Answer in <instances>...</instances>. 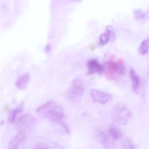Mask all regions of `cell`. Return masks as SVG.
<instances>
[{
    "label": "cell",
    "instance_id": "30bf717a",
    "mask_svg": "<svg viewBox=\"0 0 149 149\" xmlns=\"http://www.w3.org/2000/svg\"><path fill=\"white\" fill-rule=\"evenodd\" d=\"M130 76L132 83V88L133 92L137 94L139 92L140 82L139 78L134 70L131 68L130 72Z\"/></svg>",
    "mask_w": 149,
    "mask_h": 149
},
{
    "label": "cell",
    "instance_id": "2e32d148",
    "mask_svg": "<svg viewBox=\"0 0 149 149\" xmlns=\"http://www.w3.org/2000/svg\"><path fill=\"white\" fill-rule=\"evenodd\" d=\"M117 63L119 64L123 65L124 63V62L123 60L122 59H120L118 60Z\"/></svg>",
    "mask_w": 149,
    "mask_h": 149
},
{
    "label": "cell",
    "instance_id": "ba28073f",
    "mask_svg": "<svg viewBox=\"0 0 149 149\" xmlns=\"http://www.w3.org/2000/svg\"><path fill=\"white\" fill-rule=\"evenodd\" d=\"M36 121V119L29 114L23 115L18 120L20 125L28 129L33 127L35 125Z\"/></svg>",
    "mask_w": 149,
    "mask_h": 149
},
{
    "label": "cell",
    "instance_id": "52a82bcc",
    "mask_svg": "<svg viewBox=\"0 0 149 149\" xmlns=\"http://www.w3.org/2000/svg\"><path fill=\"white\" fill-rule=\"evenodd\" d=\"M115 38V34L112 27L108 26L105 32L100 36L99 45L102 46L106 44L108 42L114 40Z\"/></svg>",
    "mask_w": 149,
    "mask_h": 149
},
{
    "label": "cell",
    "instance_id": "d6986e66",
    "mask_svg": "<svg viewBox=\"0 0 149 149\" xmlns=\"http://www.w3.org/2000/svg\"><path fill=\"white\" fill-rule=\"evenodd\" d=\"M36 149H45L44 148H36Z\"/></svg>",
    "mask_w": 149,
    "mask_h": 149
},
{
    "label": "cell",
    "instance_id": "e0dca14e",
    "mask_svg": "<svg viewBox=\"0 0 149 149\" xmlns=\"http://www.w3.org/2000/svg\"><path fill=\"white\" fill-rule=\"evenodd\" d=\"M115 56L114 55L112 54L110 56V58L111 60H112L115 58Z\"/></svg>",
    "mask_w": 149,
    "mask_h": 149
},
{
    "label": "cell",
    "instance_id": "ac0fdd59",
    "mask_svg": "<svg viewBox=\"0 0 149 149\" xmlns=\"http://www.w3.org/2000/svg\"><path fill=\"white\" fill-rule=\"evenodd\" d=\"M91 48L92 50H94L95 48L94 46L93 45L91 46Z\"/></svg>",
    "mask_w": 149,
    "mask_h": 149
},
{
    "label": "cell",
    "instance_id": "8992f818",
    "mask_svg": "<svg viewBox=\"0 0 149 149\" xmlns=\"http://www.w3.org/2000/svg\"><path fill=\"white\" fill-rule=\"evenodd\" d=\"M87 65L88 68L87 74L88 76L95 73L100 75L103 71V67L99 63L97 59L89 60L88 61Z\"/></svg>",
    "mask_w": 149,
    "mask_h": 149
},
{
    "label": "cell",
    "instance_id": "7a4b0ae2",
    "mask_svg": "<svg viewBox=\"0 0 149 149\" xmlns=\"http://www.w3.org/2000/svg\"><path fill=\"white\" fill-rule=\"evenodd\" d=\"M103 67L106 77L109 81L115 80L124 75L125 72V68L123 65L112 61L106 62Z\"/></svg>",
    "mask_w": 149,
    "mask_h": 149
},
{
    "label": "cell",
    "instance_id": "9a60e30c",
    "mask_svg": "<svg viewBox=\"0 0 149 149\" xmlns=\"http://www.w3.org/2000/svg\"><path fill=\"white\" fill-rule=\"evenodd\" d=\"M108 133L110 135L112 136L114 139L119 138L120 135V132L114 129L110 130Z\"/></svg>",
    "mask_w": 149,
    "mask_h": 149
},
{
    "label": "cell",
    "instance_id": "ffe728a7",
    "mask_svg": "<svg viewBox=\"0 0 149 149\" xmlns=\"http://www.w3.org/2000/svg\"><path fill=\"white\" fill-rule=\"evenodd\" d=\"M2 123H1V124L2 125H3V124L4 123V122H3V121H2Z\"/></svg>",
    "mask_w": 149,
    "mask_h": 149
},
{
    "label": "cell",
    "instance_id": "277c9868",
    "mask_svg": "<svg viewBox=\"0 0 149 149\" xmlns=\"http://www.w3.org/2000/svg\"><path fill=\"white\" fill-rule=\"evenodd\" d=\"M112 115L115 121L120 123H124L131 116V112L124 104L118 103L114 106Z\"/></svg>",
    "mask_w": 149,
    "mask_h": 149
},
{
    "label": "cell",
    "instance_id": "9c48e42d",
    "mask_svg": "<svg viewBox=\"0 0 149 149\" xmlns=\"http://www.w3.org/2000/svg\"><path fill=\"white\" fill-rule=\"evenodd\" d=\"M30 79V76L28 73H25L21 76L17 80L16 87L20 90L25 89L28 86Z\"/></svg>",
    "mask_w": 149,
    "mask_h": 149
},
{
    "label": "cell",
    "instance_id": "6da1fadb",
    "mask_svg": "<svg viewBox=\"0 0 149 149\" xmlns=\"http://www.w3.org/2000/svg\"><path fill=\"white\" fill-rule=\"evenodd\" d=\"M37 112L50 121L59 124L62 122L64 111L63 108L56 102L50 101L38 107Z\"/></svg>",
    "mask_w": 149,
    "mask_h": 149
},
{
    "label": "cell",
    "instance_id": "4fadbf2b",
    "mask_svg": "<svg viewBox=\"0 0 149 149\" xmlns=\"http://www.w3.org/2000/svg\"><path fill=\"white\" fill-rule=\"evenodd\" d=\"M134 15L135 19L137 20L141 19L145 17V14L141 10L137 9L133 12Z\"/></svg>",
    "mask_w": 149,
    "mask_h": 149
},
{
    "label": "cell",
    "instance_id": "3957f363",
    "mask_svg": "<svg viewBox=\"0 0 149 149\" xmlns=\"http://www.w3.org/2000/svg\"><path fill=\"white\" fill-rule=\"evenodd\" d=\"M84 92L83 84L80 79H76L71 82L67 91V96L72 102H78L82 99Z\"/></svg>",
    "mask_w": 149,
    "mask_h": 149
},
{
    "label": "cell",
    "instance_id": "5bb4252c",
    "mask_svg": "<svg viewBox=\"0 0 149 149\" xmlns=\"http://www.w3.org/2000/svg\"><path fill=\"white\" fill-rule=\"evenodd\" d=\"M19 113L16 109L12 110L10 113L9 116L8 120L9 121L12 123L14 122L15 120L16 116Z\"/></svg>",
    "mask_w": 149,
    "mask_h": 149
},
{
    "label": "cell",
    "instance_id": "8fae6325",
    "mask_svg": "<svg viewBox=\"0 0 149 149\" xmlns=\"http://www.w3.org/2000/svg\"><path fill=\"white\" fill-rule=\"evenodd\" d=\"M21 132L15 136L10 141L8 149H18V146L25 139V134Z\"/></svg>",
    "mask_w": 149,
    "mask_h": 149
},
{
    "label": "cell",
    "instance_id": "5b68a950",
    "mask_svg": "<svg viewBox=\"0 0 149 149\" xmlns=\"http://www.w3.org/2000/svg\"><path fill=\"white\" fill-rule=\"evenodd\" d=\"M90 94L93 101L95 103L105 104L112 98L110 94L98 90H91Z\"/></svg>",
    "mask_w": 149,
    "mask_h": 149
},
{
    "label": "cell",
    "instance_id": "7c38bea8",
    "mask_svg": "<svg viewBox=\"0 0 149 149\" xmlns=\"http://www.w3.org/2000/svg\"><path fill=\"white\" fill-rule=\"evenodd\" d=\"M148 39L143 41L140 46L139 49V53L141 55L146 54L148 51Z\"/></svg>",
    "mask_w": 149,
    "mask_h": 149
}]
</instances>
